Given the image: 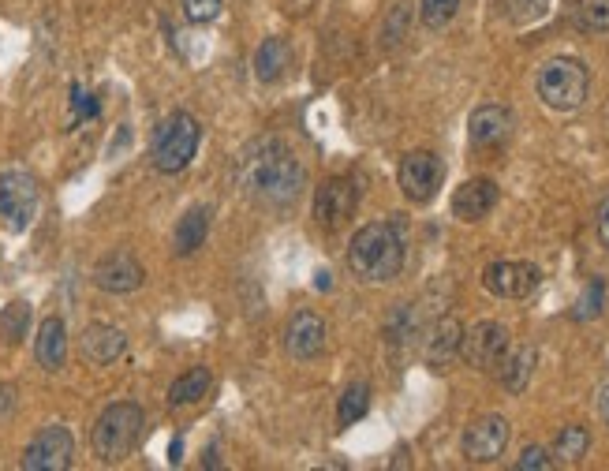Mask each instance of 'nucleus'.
Returning a JSON list of instances; mask_svg holds the SVG:
<instances>
[{"instance_id":"f257e3e1","label":"nucleus","mask_w":609,"mask_h":471,"mask_svg":"<svg viewBox=\"0 0 609 471\" xmlns=\"http://www.w3.org/2000/svg\"><path fill=\"white\" fill-rule=\"evenodd\" d=\"M236 184L243 199L262 210H292L307 187V169L284 139L262 135L236 157Z\"/></svg>"},{"instance_id":"f03ea898","label":"nucleus","mask_w":609,"mask_h":471,"mask_svg":"<svg viewBox=\"0 0 609 471\" xmlns=\"http://www.w3.org/2000/svg\"><path fill=\"white\" fill-rule=\"evenodd\" d=\"M348 266L359 281L367 285H385L400 277L404 270V236L393 221H374L363 225L348 243Z\"/></svg>"},{"instance_id":"7ed1b4c3","label":"nucleus","mask_w":609,"mask_h":471,"mask_svg":"<svg viewBox=\"0 0 609 471\" xmlns=\"http://www.w3.org/2000/svg\"><path fill=\"white\" fill-rule=\"evenodd\" d=\"M142 430H146V412L131 400H116L90 427V449L101 464H120L139 449Z\"/></svg>"},{"instance_id":"20e7f679","label":"nucleus","mask_w":609,"mask_h":471,"mask_svg":"<svg viewBox=\"0 0 609 471\" xmlns=\"http://www.w3.org/2000/svg\"><path fill=\"white\" fill-rule=\"evenodd\" d=\"M199 143H202V124L195 120L191 113H172L157 124L154 139H150V165L165 176H176L184 172L195 154H199Z\"/></svg>"},{"instance_id":"39448f33","label":"nucleus","mask_w":609,"mask_h":471,"mask_svg":"<svg viewBox=\"0 0 609 471\" xmlns=\"http://www.w3.org/2000/svg\"><path fill=\"white\" fill-rule=\"evenodd\" d=\"M535 90L539 98L557 109V113H576L583 101H587V90H591V75L580 60L572 57H553L539 68V79H535Z\"/></svg>"},{"instance_id":"423d86ee","label":"nucleus","mask_w":609,"mask_h":471,"mask_svg":"<svg viewBox=\"0 0 609 471\" xmlns=\"http://www.w3.org/2000/svg\"><path fill=\"white\" fill-rule=\"evenodd\" d=\"M42 206V187L30 169L0 172V221L8 232H27Z\"/></svg>"},{"instance_id":"0eeeda50","label":"nucleus","mask_w":609,"mask_h":471,"mask_svg":"<svg viewBox=\"0 0 609 471\" xmlns=\"http://www.w3.org/2000/svg\"><path fill=\"white\" fill-rule=\"evenodd\" d=\"M482 285L490 296L497 300H527L535 296L542 285V270L535 262H490L486 273H482Z\"/></svg>"},{"instance_id":"6e6552de","label":"nucleus","mask_w":609,"mask_h":471,"mask_svg":"<svg viewBox=\"0 0 609 471\" xmlns=\"http://www.w3.org/2000/svg\"><path fill=\"white\" fill-rule=\"evenodd\" d=\"M509 329L501 322H475L471 329H464V341H460V359L475 367V371H497V363L509 352Z\"/></svg>"},{"instance_id":"1a4fd4ad","label":"nucleus","mask_w":609,"mask_h":471,"mask_svg":"<svg viewBox=\"0 0 609 471\" xmlns=\"http://www.w3.org/2000/svg\"><path fill=\"white\" fill-rule=\"evenodd\" d=\"M71 460H75V438H71L68 427H53L38 430L30 438L27 453H23V468L27 471H68Z\"/></svg>"},{"instance_id":"9d476101","label":"nucleus","mask_w":609,"mask_h":471,"mask_svg":"<svg viewBox=\"0 0 609 471\" xmlns=\"http://www.w3.org/2000/svg\"><path fill=\"white\" fill-rule=\"evenodd\" d=\"M441 176H445V165H441V157L430 154V150H411V154H404L397 172L400 191L408 195V202H419V206L438 195Z\"/></svg>"},{"instance_id":"9b49d317","label":"nucleus","mask_w":609,"mask_h":471,"mask_svg":"<svg viewBox=\"0 0 609 471\" xmlns=\"http://www.w3.org/2000/svg\"><path fill=\"white\" fill-rule=\"evenodd\" d=\"M509 419L505 415H479L468 430H464V457L471 464H494L505 449H509Z\"/></svg>"},{"instance_id":"f8f14e48","label":"nucleus","mask_w":609,"mask_h":471,"mask_svg":"<svg viewBox=\"0 0 609 471\" xmlns=\"http://www.w3.org/2000/svg\"><path fill=\"white\" fill-rule=\"evenodd\" d=\"M355 202H359V191H355L352 180L333 176V180L318 184V191H314V221L322 229H340L355 214Z\"/></svg>"},{"instance_id":"ddd939ff","label":"nucleus","mask_w":609,"mask_h":471,"mask_svg":"<svg viewBox=\"0 0 609 471\" xmlns=\"http://www.w3.org/2000/svg\"><path fill=\"white\" fill-rule=\"evenodd\" d=\"M284 352L299 363L318 359L326 352V318L314 311H296L284 326Z\"/></svg>"},{"instance_id":"4468645a","label":"nucleus","mask_w":609,"mask_h":471,"mask_svg":"<svg viewBox=\"0 0 609 471\" xmlns=\"http://www.w3.org/2000/svg\"><path fill=\"white\" fill-rule=\"evenodd\" d=\"M146 281V270H142V262L131 251H113V255H105L94 266V285L101 288V292H109V296H128V292H135V288Z\"/></svg>"},{"instance_id":"2eb2a0df","label":"nucleus","mask_w":609,"mask_h":471,"mask_svg":"<svg viewBox=\"0 0 609 471\" xmlns=\"http://www.w3.org/2000/svg\"><path fill=\"white\" fill-rule=\"evenodd\" d=\"M124 352H128V333L120 326H109V322H90L79 337V356L90 367H109Z\"/></svg>"},{"instance_id":"dca6fc26","label":"nucleus","mask_w":609,"mask_h":471,"mask_svg":"<svg viewBox=\"0 0 609 471\" xmlns=\"http://www.w3.org/2000/svg\"><path fill=\"white\" fill-rule=\"evenodd\" d=\"M460 341H464V326H460V318L441 314L438 322L430 326V333H426L423 359L434 367V371H441V367H449V363L460 356Z\"/></svg>"},{"instance_id":"f3484780","label":"nucleus","mask_w":609,"mask_h":471,"mask_svg":"<svg viewBox=\"0 0 609 471\" xmlns=\"http://www.w3.org/2000/svg\"><path fill=\"white\" fill-rule=\"evenodd\" d=\"M512 135V116L509 109H501V105H479L468 120V139L471 146H479V150H490V146H501L509 143Z\"/></svg>"},{"instance_id":"a211bd4d","label":"nucleus","mask_w":609,"mask_h":471,"mask_svg":"<svg viewBox=\"0 0 609 471\" xmlns=\"http://www.w3.org/2000/svg\"><path fill=\"white\" fill-rule=\"evenodd\" d=\"M34 359H38V367L49 371V374L64 371V363H68V326H64V318L49 314L42 326H38V337H34Z\"/></svg>"},{"instance_id":"6ab92c4d","label":"nucleus","mask_w":609,"mask_h":471,"mask_svg":"<svg viewBox=\"0 0 609 471\" xmlns=\"http://www.w3.org/2000/svg\"><path fill=\"white\" fill-rule=\"evenodd\" d=\"M497 206V184L494 180H468V184L456 187L453 195V217L456 221H482Z\"/></svg>"},{"instance_id":"aec40b11","label":"nucleus","mask_w":609,"mask_h":471,"mask_svg":"<svg viewBox=\"0 0 609 471\" xmlns=\"http://www.w3.org/2000/svg\"><path fill=\"white\" fill-rule=\"evenodd\" d=\"M535 363H539V348H535V344L509 348V352H505V359L497 363V378H501V386L509 389L512 397H516V393H524V389L531 386Z\"/></svg>"},{"instance_id":"412c9836","label":"nucleus","mask_w":609,"mask_h":471,"mask_svg":"<svg viewBox=\"0 0 609 471\" xmlns=\"http://www.w3.org/2000/svg\"><path fill=\"white\" fill-rule=\"evenodd\" d=\"M206 232H210V210H206V206H191V210L176 221V229H172V251H176V258L195 255L202 243H206Z\"/></svg>"},{"instance_id":"4be33fe9","label":"nucleus","mask_w":609,"mask_h":471,"mask_svg":"<svg viewBox=\"0 0 609 471\" xmlns=\"http://www.w3.org/2000/svg\"><path fill=\"white\" fill-rule=\"evenodd\" d=\"M288 64H292V45L288 38H266V42L258 45L255 53V79L258 83H277L284 72H288Z\"/></svg>"},{"instance_id":"5701e85b","label":"nucleus","mask_w":609,"mask_h":471,"mask_svg":"<svg viewBox=\"0 0 609 471\" xmlns=\"http://www.w3.org/2000/svg\"><path fill=\"white\" fill-rule=\"evenodd\" d=\"M213 386L210 367H191L187 374H180L169 386V404L172 408H187V404H199Z\"/></svg>"},{"instance_id":"b1692460","label":"nucleus","mask_w":609,"mask_h":471,"mask_svg":"<svg viewBox=\"0 0 609 471\" xmlns=\"http://www.w3.org/2000/svg\"><path fill=\"white\" fill-rule=\"evenodd\" d=\"M587 449H591V434H587V427H565L561 434H557V442H553V460L557 464H580L583 457H587Z\"/></svg>"},{"instance_id":"393cba45","label":"nucleus","mask_w":609,"mask_h":471,"mask_svg":"<svg viewBox=\"0 0 609 471\" xmlns=\"http://www.w3.org/2000/svg\"><path fill=\"white\" fill-rule=\"evenodd\" d=\"M370 408V386L367 382H352V386L340 393V404H337V423L340 427H352L359 423Z\"/></svg>"},{"instance_id":"a878e982","label":"nucleus","mask_w":609,"mask_h":471,"mask_svg":"<svg viewBox=\"0 0 609 471\" xmlns=\"http://www.w3.org/2000/svg\"><path fill=\"white\" fill-rule=\"evenodd\" d=\"M572 15H576V27L580 30H591V34L609 30V0H580Z\"/></svg>"},{"instance_id":"bb28decb","label":"nucleus","mask_w":609,"mask_h":471,"mask_svg":"<svg viewBox=\"0 0 609 471\" xmlns=\"http://www.w3.org/2000/svg\"><path fill=\"white\" fill-rule=\"evenodd\" d=\"M27 326H30V307L27 303H12L8 311L0 314V337L8 344L23 341L27 337Z\"/></svg>"},{"instance_id":"cd10ccee","label":"nucleus","mask_w":609,"mask_h":471,"mask_svg":"<svg viewBox=\"0 0 609 471\" xmlns=\"http://www.w3.org/2000/svg\"><path fill=\"white\" fill-rule=\"evenodd\" d=\"M602 303H606V285L595 277L591 285L583 288L580 300H576V311H572V318H576V322H591V318H598V314H602Z\"/></svg>"},{"instance_id":"c85d7f7f","label":"nucleus","mask_w":609,"mask_h":471,"mask_svg":"<svg viewBox=\"0 0 609 471\" xmlns=\"http://www.w3.org/2000/svg\"><path fill=\"white\" fill-rule=\"evenodd\" d=\"M456 8H460V0H419V15H423V23L430 30L449 27Z\"/></svg>"},{"instance_id":"c756f323","label":"nucleus","mask_w":609,"mask_h":471,"mask_svg":"<svg viewBox=\"0 0 609 471\" xmlns=\"http://www.w3.org/2000/svg\"><path fill=\"white\" fill-rule=\"evenodd\" d=\"M101 113V101L94 94H86L79 83H71V128H79L83 120H94Z\"/></svg>"},{"instance_id":"7c9ffc66","label":"nucleus","mask_w":609,"mask_h":471,"mask_svg":"<svg viewBox=\"0 0 609 471\" xmlns=\"http://www.w3.org/2000/svg\"><path fill=\"white\" fill-rule=\"evenodd\" d=\"M225 8V0H184V15L191 23H213Z\"/></svg>"},{"instance_id":"2f4dec72","label":"nucleus","mask_w":609,"mask_h":471,"mask_svg":"<svg viewBox=\"0 0 609 471\" xmlns=\"http://www.w3.org/2000/svg\"><path fill=\"white\" fill-rule=\"evenodd\" d=\"M546 468H553V457L542 445H527L520 460H516V471H546Z\"/></svg>"},{"instance_id":"473e14b6","label":"nucleus","mask_w":609,"mask_h":471,"mask_svg":"<svg viewBox=\"0 0 609 471\" xmlns=\"http://www.w3.org/2000/svg\"><path fill=\"white\" fill-rule=\"evenodd\" d=\"M546 12V0H509V19L512 23H531Z\"/></svg>"},{"instance_id":"72a5a7b5","label":"nucleus","mask_w":609,"mask_h":471,"mask_svg":"<svg viewBox=\"0 0 609 471\" xmlns=\"http://www.w3.org/2000/svg\"><path fill=\"white\" fill-rule=\"evenodd\" d=\"M404 23H408V4H397L389 27H385V45H397L400 38H404Z\"/></svg>"},{"instance_id":"f704fd0d","label":"nucleus","mask_w":609,"mask_h":471,"mask_svg":"<svg viewBox=\"0 0 609 471\" xmlns=\"http://www.w3.org/2000/svg\"><path fill=\"white\" fill-rule=\"evenodd\" d=\"M598 240H602V247L609 251V195L598 202Z\"/></svg>"},{"instance_id":"c9c22d12","label":"nucleus","mask_w":609,"mask_h":471,"mask_svg":"<svg viewBox=\"0 0 609 471\" xmlns=\"http://www.w3.org/2000/svg\"><path fill=\"white\" fill-rule=\"evenodd\" d=\"M598 415H602V423L609 427V378L598 386Z\"/></svg>"},{"instance_id":"e433bc0d","label":"nucleus","mask_w":609,"mask_h":471,"mask_svg":"<svg viewBox=\"0 0 609 471\" xmlns=\"http://www.w3.org/2000/svg\"><path fill=\"white\" fill-rule=\"evenodd\" d=\"M12 408H15V389L0 386V415H12Z\"/></svg>"},{"instance_id":"4c0bfd02","label":"nucleus","mask_w":609,"mask_h":471,"mask_svg":"<svg viewBox=\"0 0 609 471\" xmlns=\"http://www.w3.org/2000/svg\"><path fill=\"white\" fill-rule=\"evenodd\" d=\"M169 464H184V438H172V445H169Z\"/></svg>"},{"instance_id":"58836bf2","label":"nucleus","mask_w":609,"mask_h":471,"mask_svg":"<svg viewBox=\"0 0 609 471\" xmlns=\"http://www.w3.org/2000/svg\"><path fill=\"white\" fill-rule=\"evenodd\" d=\"M206 468H221V460H217V445L206 449Z\"/></svg>"}]
</instances>
